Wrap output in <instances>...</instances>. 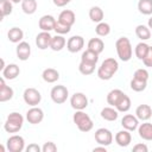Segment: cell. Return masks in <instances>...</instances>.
Returning a JSON list of instances; mask_svg holds the SVG:
<instances>
[{
	"mask_svg": "<svg viewBox=\"0 0 152 152\" xmlns=\"http://www.w3.org/2000/svg\"><path fill=\"white\" fill-rule=\"evenodd\" d=\"M138 133L141 139L152 141V124H150V122L140 124L138 127Z\"/></svg>",
	"mask_w": 152,
	"mask_h": 152,
	"instance_id": "cell-21",
	"label": "cell"
},
{
	"mask_svg": "<svg viewBox=\"0 0 152 152\" xmlns=\"http://www.w3.org/2000/svg\"><path fill=\"white\" fill-rule=\"evenodd\" d=\"M133 151L134 152H147L148 147L146 144H135L133 146Z\"/></svg>",
	"mask_w": 152,
	"mask_h": 152,
	"instance_id": "cell-43",
	"label": "cell"
},
{
	"mask_svg": "<svg viewBox=\"0 0 152 152\" xmlns=\"http://www.w3.org/2000/svg\"><path fill=\"white\" fill-rule=\"evenodd\" d=\"M103 17H104V13H103V11H102L101 7H99V6L90 7V10H89V18H90L91 21H94V23H101L103 20Z\"/></svg>",
	"mask_w": 152,
	"mask_h": 152,
	"instance_id": "cell-27",
	"label": "cell"
},
{
	"mask_svg": "<svg viewBox=\"0 0 152 152\" xmlns=\"http://www.w3.org/2000/svg\"><path fill=\"white\" fill-rule=\"evenodd\" d=\"M12 1L11 0H0V13H1V18H5L7 15H10L13 11V6H12Z\"/></svg>",
	"mask_w": 152,
	"mask_h": 152,
	"instance_id": "cell-35",
	"label": "cell"
},
{
	"mask_svg": "<svg viewBox=\"0 0 152 152\" xmlns=\"http://www.w3.org/2000/svg\"><path fill=\"white\" fill-rule=\"evenodd\" d=\"M15 53H17V57L20 61H23V62L27 61L30 58V56H31V46H30V44L27 42L18 43V45L15 48Z\"/></svg>",
	"mask_w": 152,
	"mask_h": 152,
	"instance_id": "cell-14",
	"label": "cell"
},
{
	"mask_svg": "<svg viewBox=\"0 0 152 152\" xmlns=\"http://www.w3.org/2000/svg\"><path fill=\"white\" fill-rule=\"evenodd\" d=\"M122 95H124V91L120 90V89H113V90H110L107 94V103L110 104L112 107H115Z\"/></svg>",
	"mask_w": 152,
	"mask_h": 152,
	"instance_id": "cell-28",
	"label": "cell"
},
{
	"mask_svg": "<svg viewBox=\"0 0 152 152\" xmlns=\"http://www.w3.org/2000/svg\"><path fill=\"white\" fill-rule=\"evenodd\" d=\"M95 66H96V64H91V63H87V62H82L81 61L80 64H78V70H80V72L82 75L88 76V75H91L94 72Z\"/></svg>",
	"mask_w": 152,
	"mask_h": 152,
	"instance_id": "cell-37",
	"label": "cell"
},
{
	"mask_svg": "<svg viewBox=\"0 0 152 152\" xmlns=\"http://www.w3.org/2000/svg\"><path fill=\"white\" fill-rule=\"evenodd\" d=\"M52 1H53V4H55L57 7H63V6H65L66 4L70 2L69 0H52Z\"/></svg>",
	"mask_w": 152,
	"mask_h": 152,
	"instance_id": "cell-45",
	"label": "cell"
},
{
	"mask_svg": "<svg viewBox=\"0 0 152 152\" xmlns=\"http://www.w3.org/2000/svg\"><path fill=\"white\" fill-rule=\"evenodd\" d=\"M88 49L93 50V51H95L96 53L100 55L104 49V43L101 38H91L88 42Z\"/></svg>",
	"mask_w": 152,
	"mask_h": 152,
	"instance_id": "cell-30",
	"label": "cell"
},
{
	"mask_svg": "<svg viewBox=\"0 0 152 152\" xmlns=\"http://www.w3.org/2000/svg\"><path fill=\"white\" fill-rule=\"evenodd\" d=\"M94 138H95V141L99 145H102V146H109L113 142V134L107 128L96 129L95 134H94Z\"/></svg>",
	"mask_w": 152,
	"mask_h": 152,
	"instance_id": "cell-9",
	"label": "cell"
},
{
	"mask_svg": "<svg viewBox=\"0 0 152 152\" xmlns=\"http://www.w3.org/2000/svg\"><path fill=\"white\" fill-rule=\"evenodd\" d=\"M121 126H122L125 129L129 131V132L135 131V129H138V127H139V119H138L135 115L126 114V115H124V118L121 119Z\"/></svg>",
	"mask_w": 152,
	"mask_h": 152,
	"instance_id": "cell-13",
	"label": "cell"
},
{
	"mask_svg": "<svg viewBox=\"0 0 152 152\" xmlns=\"http://www.w3.org/2000/svg\"><path fill=\"white\" fill-rule=\"evenodd\" d=\"M44 119V112L42 108L34 106V107H31L27 112H26V120L28 121V124H32V125H38L43 121Z\"/></svg>",
	"mask_w": 152,
	"mask_h": 152,
	"instance_id": "cell-10",
	"label": "cell"
},
{
	"mask_svg": "<svg viewBox=\"0 0 152 152\" xmlns=\"http://www.w3.org/2000/svg\"><path fill=\"white\" fill-rule=\"evenodd\" d=\"M7 150L10 152H23L25 150V140L21 135H11L6 141Z\"/></svg>",
	"mask_w": 152,
	"mask_h": 152,
	"instance_id": "cell-7",
	"label": "cell"
},
{
	"mask_svg": "<svg viewBox=\"0 0 152 152\" xmlns=\"http://www.w3.org/2000/svg\"><path fill=\"white\" fill-rule=\"evenodd\" d=\"M25 150H26V152H40V151H42V147H40L38 144H33V142H32V144H30Z\"/></svg>",
	"mask_w": 152,
	"mask_h": 152,
	"instance_id": "cell-44",
	"label": "cell"
},
{
	"mask_svg": "<svg viewBox=\"0 0 152 152\" xmlns=\"http://www.w3.org/2000/svg\"><path fill=\"white\" fill-rule=\"evenodd\" d=\"M101 118L103 120H107V121H115L119 116V112L116 108H113L112 106L110 107H104L102 110H101Z\"/></svg>",
	"mask_w": 152,
	"mask_h": 152,
	"instance_id": "cell-24",
	"label": "cell"
},
{
	"mask_svg": "<svg viewBox=\"0 0 152 152\" xmlns=\"http://www.w3.org/2000/svg\"><path fill=\"white\" fill-rule=\"evenodd\" d=\"M93 151H94V152H97V151H102V152H106L107 150H106V146H102V145H101V146L94 147V148H93Z\"/></svg>",
	"mask_w": 152,
	"mask_h": 152,
	"instance_id": "cell-46",
	"label": "cell"
},
{
	"mask_svg": "<svg viewBox=\"0 0 152 152\" xmlns=\"http://www.w3.org/2000/svg\"><path fill=\"white\" fill-rule=\"evenodd\" d=\"M148 48H150V45L146 44L145 42H140V43H138V44L135 45V49H134L135 57H137L138 59L142 61V59L145 58L147 51H148Z\"/></svg>",
	"mask_w": 152,
	"mask_h": 152,
	"instance_id": "cell-33",
	"label": "cell"
},
{
	"mask_svg": "<svg viewBox=\"0 0 152 152\" xmlns=\"http://www.w3.org/2000/svg\"><path fill=\"white\" fill-rule=\"evenodd\" d=\"M84 46V39L81 36H72L66 42V49L71 53H76L81 51Z\"/></svg>",
	"mask_w": 152,
	"mask_h": 152,
	"instance_id": "cell-11",
	"label": "cell"
},
{
	"mask_svg": "<svg viewBox=\"0 0 152 152\" xmlns=\"http://www.w3.org/2000/svg\"><path fill=\"white\" fill-rule=\"evenodd\" d=\"M58 21L68 25V26H72L76 21V15L71 10H64L59 13L58 15Z\"/></svg>",
	"mask_w": 152,
	"mask_h": 152,
	"instance_id": "cell-20",
	"label": "cell"
},
{
	"mask_svg": "<svg viewBox=\"0 0 152 152\" xmlns=\"http://www.w3.org/2000/svg\"><path fill=\"white\" fill-rule=\"evenodd\" d=\"M51 39H52V36L50 34V32H48V31H42V32H39V33L36 36V45H37L38 49L45 50V49L50 48Z\"/></svg>",
	"mask_w": 152,
	"mask_h": 152,
	"instance_id": "cell-12",
	"label": "cell"
},
{
	"mask_svg": "<svg viewBox=\"0 0 152 152\" xmlns=\"http://www.w3.org/2000/svg\"><path fill=\"white\" fill-rule=\"evenodd\" d=\"M135 34L141 42H145L151 38V30L148 28V26L140 24L135 27Z\"/></svg>",
	"mask_w": 152,
	"mask_h": 152,
	"instance_id": "cell-26",
	"label": "cell"
},
{
	"mask_svg": "<svg viewBox=\"0 0 152 152\" xmlns=\"http://www.w3.org/2000/svg\"><path fill=\"white\" fill-rule=\"evenodd\" d=\"M119 69V63L114 58H106L97 69V77L102 81L110 80Z\"/></svg>",
	"mask_w": 152,
	"mask_h": 152,
	"instance_id": "cell-1",
	"label": "cell"
},
{
	"mask_svg": "<svg viewBox=\"0 0 152 152\" xmlns=\"http://www.w3.org/2000/svg\"><path fill=\"white\" fill-rule=\"evenodd\" d=\"M11 1H12L13 4H19V2H21L23 0H11Z\"/></svg>",
	"mask_w": 152,
	"mask_h": 152,
	"instance_id": "cell-49",
	"label": "cell"
},
{
	"mask_svg": "<svg viewBox=\"0 0 152 152\" xmlns=\"http://www.w3.org/2000/svg\"><path fill=\"white\" fill-rule=\"evenodd\" d=\"M115 49H116V53L119 58L122 62H128L132 58L133 49H132L131 40L127 37H120L115 42Z\"/></svg>",
	"mask_w": 152,
	"mask_h": 152,
	"instance_id": "cell-2",
	"label": "cell"
},
{
	"mask_svg": "<svg viewBox=\"0 0 152 152\" xmlns=\"http://www.w3.org/2000/svg\"><path fill=\"white\" fill-rule=\"evenodd\" d=\"M14 95V90L5 83V78H0V102L10 101Z\"/></svg>",
	"mask_w": 152,
	"mask_h": 152,
	"instance_id": "cell-17",
	"label": "cell"
},
{
	"mask_svg": "<svg viewBox=\"0 0 152 152\" xmlns=\"http://www.w3.org/2000/svg\"><path fill=\"white\" fill-rule=\"evenodd\" d=\"M95 32L99 37H106L110 33V26L108 23H104V21L97 23V25L95 27Z\"/></svg>",
	"mask_w": 152,
	"mask_h": 152,
	"instance_id": "cell-36",
	"label": "cell"
},
{
	"mask_svg": "<svg viewBox=\"0 0 152 152\" xmlns=\"http://www.w3.org/2000/svg\"><path fill=\"white\" fill-rule=\"evenodd\" d=\"M56 21H57V20L55 19V17H52V15H50V14H45V15L40 17V19H39V21H38V26H39V28H40L42 31H48V32H50V31H52V30L55 28Z\"/></svg>",
	"mask_w": 152,
	"mask_h": 152,
	"instance_id": "cell-15",
	"label": "cell"
},
{
	"mask_svg": "<svg viewBox=\"0 0 152 152\" xmlns=\"http://www.w3.org/2000/svg\"><path fill=\"white\" fill-rule=\"evenodd\" d=\"M81 61L82 62H87V63H91V64H96L99 61V53H96L93 50L87 49L86 51L82 52L81 55Z\"/></svg>",
	"mask_w": 152,
	"mask_h": 152,
	"instance_id": "cell-31",
	"label": "cell"
},
{
	"mask_svg": "<svg viewBox=\"0 0 152 152\" xmlns=\"http://www.w3.org/2000/svg\"><path fill=\"white\" fill-rule=\"evenodd\" d=\"M37 0H23L21 1V10L25 14H33L37 11Z\"/></svg>",
	"mask_w": 152,
	"mask_h": 152,
	"instance_id": "cell-32",
	"label": "cell"
},
{
	"mask_svg": "<svg viewBox=\"0 0 152 152\" xmlns=\"http://www.w3.org/2000/svg\"><path fill=\"white\" fill-rule=\"evenodd\" d=\"M88 97L86 96V94L78 91V93H74L70 97V104L75 110H83L88 107Z\"/></svg>",
	"mask_w": 152,
	"mask_h": 152,
	"instance_id": "cell-8",
	"label": "cell"
},
{
	"mask_svg": "<svg viewBox=\"0 0 152 152\" xmlns=\"http://www.w3.org/2000/svg\"><path fill=\"white\" fill-rule=\"evenodd\" d=\"M1 74H2V77L5 80H14V78H17L19 76L20 69H19V66L17 64L11 63V64L5 66V69L1 71Z\"/></svg>",
	"mask_w": 152,
	"mask_h": 152,
	"instance_id": "cell-18",
	"label": "cell"
},
{
	"mask_svg": "<svg viewBox=\"0 0 152 152\" xmlns=\"http://www.w3.org/2000/svg\"><path fill=\"white\" fill-rule=\"evenodd\" d=\"M131 89L134 90V91H144L147 87V81H141V80H138V78H132L131 81Z\"/></svg>",
	"mask_w": 152,
	"mask_h": 152,
	"instance_id": "cell-38",
	"label": "cell"
},
{
	"mask_svg": "<svg viewBox=\"0 0 152 152\" xmlns=\"http://www.w3.org/2000/svg\"><path fill=\"white\" fill-rule=\"evenodd\" d=\"M72 121L81 132H89L94 127V122L90 116L83 110H76L72 115Z\"/></svg>",
	"mask_w": 152,
	"mask_h": 152,
	"instance_id": "cell-4",
	"label": "cell"
},
{
	"mask_svg": "<svg viewBox=\"0 0 152 152\" xmlns=\"http://www.w3.org/2000/svg\"><path fill=\"white\" fill-rule=\"evenodd\" d=\"M142 63L145 66H148V68H152V46L148 48V51L145 56V58L142 59Z\"/></svg>",
	"mask_w": 152,
	"mask_h": 152,
	"instance_id": "cell-42",
	"label": "cell"
},
{
	"mask_svg": "<svg viewBox=\"0 0 152 152\" xmlns=\"http://www.w3.org/2000/svg\"><path fill=\"white\" fill-rule=\"evenodd\" d=\"M70 30H71V26H68V25H65V24H63V23H61L58 20L56 21V25H55V28H53V31L57 34H62V36L69 33Z\"/></svg>",
	"mask_w": 152,
	"mask_h": 152,
	"instance_id": "cell-39",
	"label": "cell"
},
{
	"mask_svg": "<svg viewBox=\"0 0 152 152\" xmlns=\"http://www.w3.org/2000/svg\"><path fill=\"white\" fill-rule=\"evenodd\" d=\"M148 77H150L148 71L146 69H142V68L137 69L134 71V75H133V78H138V80H141V81H147Z\"/></svg>",
	"mask_w": 152,
	"mask_h": 152,
	"instance_id": "cell-40",
	"label": "cell"
},
{
	"mask_svg": "<svg viewBox=\"0 0 152 152\" xmlns=\"http://www.w3.org/2000/svg\"><path fill=\"white\" fill-rule=\"evenodd\" d=\"M23 99H24L26 104H28L31 107H34V106H38L40 103L42 95H40L39 90H37L36 88H26L24 90Z\"/></svg>",
	"mask_w": 152,
	"mask_h": 152,
	"instance_id": "cell-6",
	"label": "cell"
},
{
	"mask_svg": "<svg viewBox=\"0 0 152 152\" xmlns=\"http://www.w3.org/2000/svg\"><path fill=\"white\" fill-rule=\"evenodd\" d=\"M138 10L144 15H151L152 14V0H139Z\"/></svg>",
	"mask_w": 152,
	"mask_h": 152,
	"instance_id": "cell-34",
	"label": "cell"
},
{
	"mask_svg": "<svg viewBox=\"0 0 152 152\" xmlns=\"http://www.w3.org/2000/svg\"><path fill=\"white\" fill-rule=\"evenodd\" d=\"M57 151V145L52 141H46L42 146V152H56Z\"/></svg>",
	"mask_w": 152,
	"mask_h": 152,
	"instance_id": "cell-41",
	"label": "cell"
},
{
	"mask_svg": "<svg viewBox=\"0 0 152 152\" xmlns=\"http://www.w3.org/2000/svg\"><path fill=\"white\" fill-rule=\"evenodd\" d=\"M5 66H6V65H5V61H4V59H1V66H0V70L2 71V70L5 69Z\"/></svg>",
	"mask_w": 152,
	"mask_h": 152,
	"instance_id": "cell-48",
	"label": "cell"
},
{
	"mask_svg": "<svg viewBox=\"0 0 152 152\" xmlns=\"http://www.w3.org/2000/svg\"><path fill=\"white\" fill-rule=\"evenodd\" d=\"M135 116L141 121H147L152 116V108L148 104H139L135 109Z\"/></svg>",
	"mask_w": 152,
	"mask_h": 152,
	"instance_id": "cell-19",
	"label": "cell"
},
{
	"mask_svg": "<svg viewBox=\"0 0 152 152\" xmlns=\"http://www.w3.org/2000/svg\"><path fill=\"white\" fill-rule=\"evenodd\" d=\"M131 99L124 93V95L120 97V100H119V102L116 103V106H115V108L118 109V112H121V113H126V112H128L129 110V108H131Z\"/></svg>",
	"mask_w": 152,
	"mask_h": 152,
	"instance_id": "cell-29",
	"label": "cell"
},
{
	"mask_svg": "<svg viewBox=\"0 0 152 152\" xmlns=\"http://www.w3.org/2000/svg\"><path fill=\"white\" fill-rule=\"evenodd\" d=\"M147 26H148V28L150 30H152V17L148 19V23H147Z\"/></svg>",
	"mask_w": 152,
	"mask_h": 152,
	"instance_id": "cell-47",
	"label": "cell"
},
{
	"mask_svg": "<svg viewBox=\"0 0 152 152\" xmlns=\"http://www.w3.org/2000/svg\"><path fill=\"white\" fill-rule=\"evenodd\" d=\"M42 77L46 83H55L56 81L59 80V72L53 68H46L44 69Z\"/></svg>",
	"mask_w": 152,
	"mask_h": 152,
	"instance_id": "cell-23",
	"label": "cell"
},
{
	"mask_svg": "<svg viewBox=\"0 0 152 152\" xmlns=\"http://www.w3.org/2000/svg\"><path fill=\"white\" fill-rule=\"evenodd\" d=\"M69 1H71V0H69Z\"/></svg>",
	"mask_w": 152,
	"mask_h": 152,
	"instance_id": "cell-50",
	"label": "cell"
},
{
	"mask_svg": "<svg viewBox=\"0 0 152 152\" xmlns=\"http://www.w3.org/2000/svg\"><path fill=\"white\" fill-rule=\"evenodd\" d=\"M66 44L65 38L62 34H56L55 37H52L51 39V44H50V49L52 51H61Z\"/></svg>",
	"mask_w": 152,
	"mask_h": 152,
	"instance_id": "cell-25",
	"label": "cell"
},
{
	"mask_svg": "<svg viewBox=\"0 0 152 152\" xmlns=\"http://www.w3.org/2000/svg\"><path fill=\"white\" fill-rule=\"evenodd\" d=\"M23 125H24V116L18 112H12L8 114L4 124V129L7 133H17L21 129Z\"/></svg>",
	"mask_w": 152,
	"mask_h": 152,
	"instance_id": "cell-3",
	"label": "cell"
},
{
	"mask_svg": "<svg viewBox=\"0 0 152 152\" xmlns=\"http://www.w3.org/2000/svg\"><path fill=\"white\" fill-rule=\"evenodd\" d=\"M7 38L11 43H14V44H18L20 42H23V38H24V32L21 28L19 27H12L8 30L7 32Z\"/></svg>",
	"mask_w": 152,
	"mask_h": 152,
	"instance_id": "cell-22",
	"label": "cell"
},
{
	"mask_svg": "<svg viewBox=\"0 0 152 152\" xmlns=\"http://www.w3.org/2000/svg\"><path fill=\"white\" fill-rule=\"evenodd\" d=\"M115 142L120 146V147H127L131 141H132V135H131V132L127 131V129H122V131H119L116 134H115Z\"/></svg>",
	"mask_w": 152,
	"mask_h": 152,
	"instance_id": "cell-16",
	"label": "cell"
},
{
	"mask_svg": "<svg viewBox=\"0 0 152 152\" xmlns=\"http://www.w3.org/2000/svg\"><path fill=\"white\" fill-rule=\"evenodd\" d=\"M50 96H51V100L56 103V104H62L66 101L68 96H69V90L65 86H62V84H58V86H55L51 91H50Z\"/></svg>",
	"mask_w": 152,
	"mask_h": 152,
	"instance_id": "cell-5",
	"label": "cell"
}]
</instances>
